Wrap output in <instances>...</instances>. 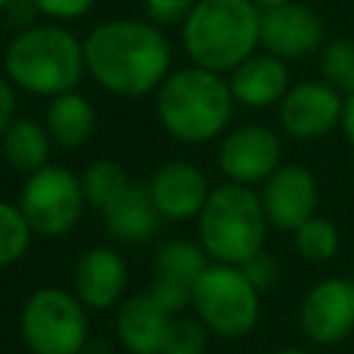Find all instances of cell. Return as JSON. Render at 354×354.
Returning a JSON list of instances; mask_svg holds the SVG:
<instances>
[{
	"label": "cell",
	"instance_id": "1",
	"mask_svg": "<svg viewBox=\"0 0 354 354\" xmlns=\"http://www.w3.org/2000/svg\"><path fill=\"white\" fill-rule=\"evenodd\" d=\"M86 72L111 94L144 97L155 91L171 66V44L155 22L108 19L83 39Z\"/></svg>",
	"mask_w": 354,
	"mask_h": 354
},
{
	"label": "cell",
	"instance_id": "2",
	"mask_svg": "<svg viewBox=\"0 0 354 354\" xmlns=\"http://www.w3.org/2000/svg\"><path fill=\"white\" fill-rule=\"evenodd\" d=\"M235 97L230 80L205 66H185L158 86L155 111L169 136L185 144L218 138L232 119Z\"/></svg>",
	"mask_w": 354,
	"mask_h": 354
},
{
	"label": "cell",
	"instance_id": "3",
	"mask_svg": "<svg viewBox=\"0 0 354 354\" xmlns=\"http://www.w3.org/2000/svg\"><path fill=\"white\" fill-rule=\"evenodd\" d=\"M3 72L14 86L39 97L72 91L86 72L83 41L58 22L30 25L8 41Z\"/></svg>",
	"mask_w": 354,
	"mask_h": 354
},
{
	"label": "cell",
	"instance_id": "4",
	"mask_svg": "<svg viewBox=\"0 0 354 354\" xmlns=\"http://www.w3.org/2000/svg\"><path fill=\"white\" fill-rule=\"evenodd\" d=\"M260 14L252 0H196L183 19V47L196 66L230 75L257 50Z\"/></svg>",
	"mask_w": 354,
	"mask_h": 354
},
{
	"label": "cell",
	"instance_id": "5",
	"mask_svg": "<svg viewBox=\"0 0 354 354\" xmlns=\"http://www.w3.org/2000/svg\"><path fill=\"white\" fill-rule=\"evenodd\" d=\"M266 210L252 185L224 183L210 188L205 207L196 216L199 243L213 263L243 266L266 243Z\"/></svg>",
	"mask_w": 354,
	"mask_h": 354
},
{
	"label": "cell",
	"instance_id": "6",
	"mask_svg": "<svg viewBox=\"0 0 354 354\" xmlns=\"http://www.w3.org/2000/svg\"><path fill=\"white\" fill-rule=\"evenodd\" d=\"M196 318L218 337H246L260 318V290L241 266L207 263L191 288Z\"/></svg>",
	"mask_w": 354,
	"mask_h": 354
},
{
	"label": "cell",
	"instance_id": "7",
	"mask_svg": "<svg viewBox=\"0 0 354 354\" xmlns=\"http://www.w3.org/2000/svg\"><path fill=\"white\" fill-rule=\"evenodd\" d=\"M19 335L30 354H80L88 340L86 304L75 290L39 288L22 304Z\"/></svg>",
	"mask_w": 354,
	"mask_h": 354
},
{
	"label": "cell",
	"instance_id": "8",
	"mask_svg": "<svg viewBox=\"0 0 354 354\" xmlns=\"http://www.w3.org/2000/svg\"><path fill=\"white\" fill-rule=\"evenodd\" d=\"M19 207L33 230L41 238H61L75 230L83 216L86 196L80 177L66 166L47 163L39 171L28 174L19 196Z\"/></svg>",
	"mask_w": 354,
	"mask_h": 354
},
{
	"label": "cell",
	"instance_id": "9",
	"mask_svg": "<svg viewBox=\"0 0 354 354\" xmlns=\"http://www.w3.org/2000/svg\"><path fill=\"white\" fill-rule=\"evenodd\" d=\"M301 335L318 346H335L354 332V282L343 277L315 282L299 307Z\"/></svg>",
	"mask_w": 354,
	"mask_h": 354
},
{
	"label": "cell",
	"instance_id": "10",
	"mask_svg": "<svg viewBox=\"0 0 354 354\" xmlns=\"http://www.w3.org/2000/svg\"><path fill=\"white\" fill-rule=\"evenodd\" d=\"M260 47L282 61L315 55L324 47V22L307 3H282L260 14Z\"/></svg>",
	"mask_w": 354,
	"mask_h": 354
},
{
	"label": "cell",
	"instance_id": "11",
	"mask_svg": "<svg viewBox=\"0 0 354 354\" xmlns=\"http://www.w3.org/2000/svg\"><path fill=\"white\" fill-rule=\"evenodd\" d=\"M282 160V144L271 127L243 124L230 130L218 144V169L230 183H266Z\"/></svg>",
	"mask_w": 354,
	"mask_h": 354
},
{
	"label": "cell",
	"instance_id": "12",
	"mask_svg": "<svg viewBox=\"0 0 354 354\" xmlns=\"http://www.w3.org/2000/svg\"><path fill=\"white\" fill-rule=\"evenodd\" d=\"M260 202L271 227L293 232L318 207V185L310 169L299 163H279L260 188Z\"/></svg>",
	"mask_w": 354,
	"mask_h": 354
},
{
	"label": "cell",
	"instance_id": "13",
	"mask_svg": "<svg viewBox=\"0 0 354 354\" xmlns=\"http://www.w3.org/2000/svg\"><path fill=\"white\" fill-rule=\"evenodd\" d=\"M343 94L326 80H304L290 86L279 100V122L293 138H321L340 124Z\"/></svg>",
	"mask_w": 354,
	"mask_h": 354
},
{
	"label": "cell",
	"instance_id": "14",
	"mask_svg": "<svg viewBox=\"0 0 354 354\" xmlns=\"http://www.w3.org/2000/svg\"><path fill=\"white\" fill-rule=\"evenodd\" d=\"M149 196L158 213L169 221H188L196 218L210 196L207 177L199 166L188 160H169L155 169L147 183Z\"/></svg>",
	"mask_w": 354,
	"mask_h": 354
},
{
	"label": "cell",
	"instance_id": "15",
	"mask_svg": "<svg viewBox=\"0 0 354 354\" xmlns=\"http://www.w3.org/2000/svg\"><path fill=\"white\" fill-rule=\"evenodd\" d=\"M75 296L91 310H108L119 304L127 288V263L113 246H91L75 266Z\"/></svg>",
	"mask_w": 354,
	"mask_h": 354
},
{
	"label": "cell",
	"instance_id": "16",
	"mask_svg": "<svg viewBox=\"0 0 354 354\" xmlns=\"http://www.w3.org/2000/svg\"><path fill=\"white\" fill-rule=\"evenodd\" d=\"M227 80H230V91L235 102L246 108L277 105L290 88L288 64L271 53H252L230 72Z\"/></svg>",
	"mask_w": 354,
	"mask_h": 354
},
{
	"label": "cell",
	"instance_id": "17",
	"mask_svg": "<svg viewBox=\"0 0 354 354\" xmlns=\"http://www.w3.org/2000/svg\"><path fill=\"white\" fill-rule=\"evenodd\" d=\"M171 315L149 296L136 293L116 310V337L130 354H160Z\"/></svg>",
	"mask_w": 354,
	"mask_h": 354
},
{
	"label": "cell",
	"instance_id": "18",
	"mask_svg": "<svg viewBox=\"0 0 354 354\" xmlns=\"http://www.w3.org/2000/svg\"><path fill=\"white\" fill-rule=\"evenodd\" d=\"M160 213L149 196V188L141 183H133L111 207L102 210L105 230L113 241L122 243H141L149 241L160 227Z\"/></svg>",
	"mask_w": 354,
	"mask_h": 354
},
{
	"label": "cell",
	"instance_id": "19",
	"mask_svg": "<svg viewBox=\"0 0 354 354\" xmlns=\"http://www.w3.org/2000/svg\"><path fill=\"white\" fill-rule=\"evenodd\" d=\"M44 127L55 147L80 149L94 138V130H97L94 105L77 88L55 94L44 108Z\"/></svg>",
	"mask_w": 354,
	"mask_h": 354
},
{
	"label": "cell",
	"instance_id": "20",
	"mask_svg": "<svg viewBox=\"0 0 354 354\" xmlns=\"http://www.w3.org/2000/svg\"><path fill=\"white\" fill-rule=\"evenodd\" d=\"M0 152L8 166L22 174H33L50 163L53 138L44 124L33 119H14L0 136Z\"/></svg>",
	"mask_w": 354,
	"mask_h": 354
},
{
	"label": "cell",
	"instance_id": "21",
	"mask_svg": "<svg viewBox=\"0 0 354 354\" xmlns=\"http://www.w3.org/2000/svg\"><path fill=\"white\" fill-rule=\"evenodd\" d=\"M80 185H83V196H86V205H91L94 210H105L111 207L130 185V174L122 169V163L111 160V158H100V160H91L80 177Z\"/></svg>",
	"mask_w": 354,
	"mask_h": 354
},
{
	"label": "cell",
	"instance_id": "22",
	"mask_svg": "<svg viewBox=\"0 0 354 354\" xmlns=\"http://www.w3.org/2000/svg\"><path fill=\"white\" fill-rule=\"evenodd\" d=\"M205 268H207V252L202 249V243L174 238V241L160 243L155 252V277L177 279L194 288L196 277Z\"/></svg>",
	"mask_w": 354,
	"mask_h": 354
},
{
	"label": "cell",
	"instance_id": "23",
	"mask_svg": "<svg viewBox=\"0 0 354 354\" xmlns=\"http://www.w3.org/2000/svg\"><path fill=\"white\" fill-rule=\"evenodd\" d=\"M293 246L310 263H326L340 249V232L329 218L313 216L299 230H293Z\"/></svg>",
	"mask_w": 354,
	"mask_h": 354
},
{
	"label": "cell",
	"instance_id": "24",
	"mask_svg": "<svg viewBox=\"0 0 354 354\" xmlns=\"http://www.w3.org/2000/svg\"><path fill=\"white\" fill-rule=\"evenodd\" d=\"M33 241V230L19 205L0 199V268L22 260Z\"/></svg>",
	"mask_w": 354,
	"mask_h": 354
},
{
	"label": "cell",
	"instance_id": "25",
	"mask_svg": "<svg viewBox=\"0 0 354 354\" xmlns=\"http://www.w3.org/2000/svg\"><path fill=\"white\" fill-rule=\"evenodd\" d=\"M318 69H321V80H326L343 97L351 94L354 91V41L351 39L326 41L318 55Z\"/></svg>",
	"mask_w": 354,
	"mask_h": 354
},
{
	"label": "cell",
	"instance_id": "26",
	"mask_svg": "<svg viewBox=\"0 0 354 354\" xmlns=\"http://www.w3.org/2000/svg\"><path fill=\"white\" fill-rule=\"evenodd\" d=\"M207 332L210 329L199 318L171 315L160 354H205V348H207Z\"/></svg>",
	"mask_w": 354,
	"mask_h": 354
},
{
	"label": "cell",
	"instance_id": "27",
	"mask_svg": "<svg viewBox=\"0 0 354 354\" xmlns=\"http://www.w3.org/2000/svg\"><path fill=\"white\" fill-rule=\"evenodd\" d=\"M149 296L169 313V315H180L188 304H191V285L177 282V279H166V277H155Z\"/></svg>",
	"mask_w": 354,
	"mask_h": 354
},
{
	"label": "cell",
	"instance_id": "28",
	"mask_svg": "<svg viewBox=\"0 0 354 354\" xmlns=\"http://www.w3.org/2000/svg\"><path fill=\"white\" fill-rule=\"evenodd\" d=\"M94 3H97V0H30L33 11H39L41 17L55 19V22L77 19V17H83L86 11H91Z\"/></svg>",
	"mask_w": 354,
	"mask_h": 354
},
{
	"label": "cell",
	"instance_id": "29",
	"mask_svg": "<svg viewBox=\"0 0 354 354\" xmlns=\"http://www.w3.org/2000/svg\"><path fill=\"white\" fill-rule=\"evenodd\" d=\"M196 0H144L147 14L155 25H177L188 17Z\"/></svg>",
	"mask_w": 354,
	"mask_h": 354
},
{
	"label": "cell",
	"instance_id": "30",
	"mask_svg": "<svg viewBox=\"0 0 354 354\" xmlns=\"http://www.w3.org/2000/svg\"><path fill=\"white\" fill-rule=\"evenodd\" d=\"M241 268H243V274L254 282V288H257V290L271 288V285H274V279L279 277V266H277V263H274V257H271V254H266L263 249H260L254 257H249Z\"/></svg>",
	"mask_w": 354,
	"mask_h": 354
},
{
	"label": "cell",
	"instance_id": "31",
	"mask_svg": "<svg viewBox=\"0 0 354 354\" xmlns=\"http://www.w3.org/2000/svg\"><path fill=\"white\" fill-rule=\"evenodd\" d=\"M17 113V94H14V83L8 80L6 72H0V136L6 133V127L14 122Z\"/></svg>",
	"mask_w": 354,
	"mask_h": 354
},
{
	"label": "cell",
	"instance_id": "32",
	"mask_svg": "<svg viewBox=\"0 0 354 354\" xmlns=\"http://www.w3.org/2000/svg\"><path fill=\"white\" fill-rule=\"evenodd\" d=\"M340 127H343L346 141L354 147V91L343 97V116H340Z\"/></svg>",
	"mask_w": 354,
	"mask_h": 354
},
{
	"label": "cell",
	"instance_id": "33",
	"mask_svg": "<svg viewBox=\"0 0 354 354\" xmlns=\"http://www.w3.org/2000/svg\"><path fill=\"white\" fill-rule=\"evenodd\" d=\"M260 11H266V8H274V6H282V3H288V0H252Z\"/></svg>",
	"mask_w": 354,
	"mask_h": 354
},
{
	"label": "cell",
	"instance_id": "34",
	"mask_svg": "<svg viewBox=\"0 0 354 354\" xmlns=\"http://www.w3.org/2000/svg\"><path fill=\"white\" fill-rule=\"evenodd\" d=\"M274 354H310V351H304V348H279Z\"/></svg>",
	"mask_w": 354,
	"mask_h": 354
},
{
	"label": "cell",
	"instance_id": "35",
	"mask_svg": "<svg viewBox=\"0 0 354 354\" xmlns=\"http://www.w3.org/2000/svg\"><path fill=\"white\" fill-rule=\"evenodd\" d=\"M19 0H0V11H8L11 6H17Z\"/></svg>",
	"mask_w": 354,
	"mask_h": 354
}]
</instances>
